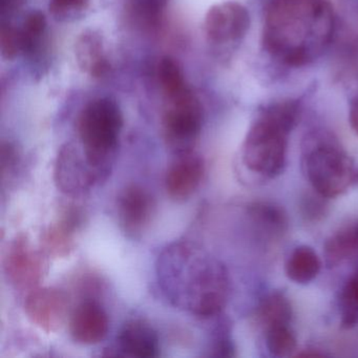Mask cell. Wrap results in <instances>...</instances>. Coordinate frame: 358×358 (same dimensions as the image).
Listing matches in <instances>:
<instances>
[{
  "label": "cell",
  "mask_w": 358,
  "mask_h": 358,
  "mask_svg": "<svg viewBox=\"0 0 358 358\" xmlns=\"http://www.w3.org/2000/svg\"><path fill=\"white\" fill-rule=\"evenodd\" d=\"M259 322L266 330L278 324H289L292 310L288 299L282 293L274 292L266 296L257 310Z\"/></svg>",
  "instance_id": "obj_19"
},
{
  "label": "cell",
  "mask_w": 358,
  "mask_h": 358,
  "mask_svg": "<svg viewBox=\"0 0 358 358\" xmlns=\"http://www.w3.org/2000/svg\"><path fill=\"white\" fill-rule=\"evenodd\" d=\"M117 356L131 358H152L159 355V337L145 320H129L117 337Z\"/></svg>",
  "instance_id": "obj_15"
},
{
  "label": "cell",
  "mask_w": 358,
  "mask_h": 358,
  "mask_svg": "<svg viewBox=\"0 0 358 358\" xmlns=\"http://www.w3.org/2000/svg\"><path fill=\"white\" fill-rule=\"evenodd\" d=\"M303 160L308 180L322 198L339 196L355 181L351 159L327 136L315 135L307 140Z\"/></svg>",
  "instance_id": "obj_5"
},
{
  "label": "cell",
  "mask_w": 358,
  "mask_h": 358,
  "mask_svg": "<svg viewBox=\"0 0 358 358\" xmlns=\"http://www.w3.org/2000/svg\"><path fill=\"white\" fill-rule=\"evenodd\" d=\"M68 295L54 287H37L24 301L27 317L34 326L47 333L56 332L66 320Z\"/></svg>",
  "instance_id": "obj_10"
},
{
  "label": "cell",
  "mask_w": 358,
  "mask_h": 358,
  "mask_svg": "<svg viewBox=\"0 0 358 358\" xmlns=\"http://www.w3.org/2000/svg\"><path fill=\"white\" fill-rule=\"evenodd\" d=\"M320 270V261L313 249L297 247L286 263V274L297 284H307L316 278Z\"/></svg>",
  "instance_id": "obj_17"
},
{
  "label": "cell",
  "mask_w": 358,
  "mask_h": 358,
  "mask_svg": "<svg viewBox=\"0 0 358 358\" xmlns=\"http://www.w3.org/2000/svg\"><path fill=\"white\" fill-rule=\"evenodd\" d=\"M350 123H351L352 129L358 136V98L352 101L350 106Z\"/></svg>",
  "instance_id": "obj_29"
},
{
  "label": "cell",
  "mask_w": 358,
  "mask_h": 358,
  "mask_svg": "<svg viewBox=\"0 0 358 358\" xmlns=\"http://www.w3.org/2000/svg\"><path fill=\"white\" fill-rule=\"evenodd\" d=\"M6 278L17 290L32 291L39 286L43 276L41 255L31 246L24 234L10 242L3 255Z\"/></svg>",
  "instance_id": "obj_8"
},
{
  "label": "cell",
  "mask_w": 358,
  "mask_h": 358,
  "mask_svg": "<svg viewBox=\"0 0 358 358\" xmlns=\"http://www.w3.org/2000/svg\"><path fill=\"white\" fill-rule=\"evenodd\" d=\"M69 330L75 343L97 345L110 330V318L104 308L93 299L79 303L71 314Z\"/></svg>",
  "instance_id": "obj_14"
},
{
  "label": "cell",
  "mask_w": 358,
  "mask_h": 358,
  "mask_svg": "<svg viewBox=\"0 0 358 358\" xmlns=\"http://www.w3.org/2000/svg\"><path fill=\"white\" fill-rule=\"evenodd\" d=\"M159 286L171 305L201 318L225 307L229 280L221 262L192 241L171 243L157 261Z\"/></svg>",
  "instance_id": "obj_1"
},
{
  "label": "cell",
  "mask_w": 358,
  "mask_h": 358,
  "mask_svg": "<svg viewBox=\"0 0 358 358\" xmlns=\"http://www.w3.org/2000/svg\"><path fill=\"white\" fill-rule=\"evenodd\" d=\"M317 204H318V203H316V202H315V204H314V203H311L312 207L316 206V205H317ZM311 210H312L311 215H315V213H314V208H311ZM311 210L308 211V213H307L308 215H309V213H311ZM315 213H316V215H317V213H320V209L315 208Z\"/></svg>",
  "instance_id": "obj_30"
},
{
  "label": "cell",
  "mask_w": 358,
  "mask_h": 358,
  "mask_svg": "<svg viewBox=\"0 0 358 358\" xmlns=\"http://www.w3.org/2000/svg\"><path fill=\"white\" fill-rule=\"evenodd\" d=\"M20 152L17 148L11 142H1L0 148V167H1V178H11L17 169L20 163Z\"/></svg>",
  "instance_id": "obj_26"
},
{
  "label": "cell",
  "mask_w": 358,
  "mask_h": 358,
  "mask_svg": "<svg viewBox=\"0 0 358 358\" xmlns=\"http://www.w3.org/2000/svg\"><path fill=\"white\" fill-rule=\"evenodd\" d=\"M54 180L60 192L79 196L106 179L89 162L83 150L74 144L66 143L56 158Z\"/></svg>",
  "instance_id": "obj_7"
},
{
  "label": "cell",
  "mask_w": 358,
  "mask_h": 358,
  "mask_svg": "<svg viewBox=\"0 0 358 358\" xmlns=\"http://www.w3.org/2000/svg\"><path fill=\"white\" fill-rule=\"evenodd\" d=\"M334 27L327 0H274L266 14L264 45L280 62L305 66L327 49Z\"/></svg>",
  "instance_id": "obj_2"
},
{
  "label": "cell",
  "mask_w": 358,
  "mask_h": 358,
  "mask_svg": "<svg viewBox=\"0 0 358 358\" xmlns=\"http://www.w3.org/2000/svg\"><path fill=\"white\" fill-rule=\"evenodd\" d=\"M156 207V200L143 186L134 183L125 186L116 202L121 230L129 238H141L152 224Z\"/></svg>",
  "instance_id": "obj_9"
},
{
  "label": "cell",
  "mask_w": 358,
  "mask_h": 358,
  "mask_svg": "<svg viewBox=\"0 0 358 358\" xmlns=\"http://www.w3.org/2000/svg\"><path fill=\"white\" fill-rule=\"evenodd\" d=\"M75 56L79 68L92 77L101 78L110 72L103 37L98 31L87 29L79 35L75 45Z\"/></svg>",
  "instance_id": "obj_16"
},
{
  "label": "cell",
  "mask_w": 358,
  "mask_h": 358,
  "mask_svg": "<svg viewBox=\"0 0 358 358\" xmlns=\"http://www.w3.org/2000/svg\"><path fill=\"white\" fill-rule=\"evenodd\" d=\"M22 0H0V11L3 18L15 13L20 9Z\"/></svg>",
  "instance_id": "obj_28"
},
{
  "label": "cell",
  "mask_w": 358,
  "mask_h": 358,
  "mask_svg": "<svg viewBox=\"0 0 358 358\" xmlns=\"http://www.w3.org/2000/svg\"><path fill=\"white\" fill-rule=\"evenodd\" d=\"M158 79L167 99L178 95L188 87L181 66L177 60L169 56L163 57L159 62Z\"/></svg>",
  "instance_id": "obj_20"
},
{
  "label": "cell",
  "mask_w": 358,
  "mask_h": 358,
  "mask_svg": "<svg viewBox=\"0 0 358 358\" xmlns=\"http://www.w3.org/2000/svg\"><path fill=\"white\" fill-rule=\"evenodd\" d=\"M89 0H51L50 11L56 17L66 18L87 9Z\"/></svg>",
  "instance_id": "obj_27"
},
{
  "label": "cell",
  "mask_w": 358,
  "mask_h": 358,
  "mask_svg": "<svg viewBox=\"0 0 358 358\" xmlns=\"http://www.w3.org/2000/svg\"><path fill=\"white\" fill-rule=\"evenodd\" d=\"M47 29V20L45 14L41 11L31 12L27 16L24 27L20 29L22 36L24 53L32 54L41 41Z\"/></svg>",
  "instance_id": "obj_23"
},
{
  "label": "cell",
  "mask_w": 358,
  "mask_h": 358,
  "mask_svg": "<svg viewBox=\"0 0 358 358\" xmlns=\"http://www.w3.org/2000/svg\"><path fill=\"white\" fill-rule=\"evenodd\" d=\"M341 322L345 328L358 324V272L347 282L341 297Z\"/></svg>",
  "instance_id": "obj_24"
},
{
  "label": "cell",
  "mask_w": 358,
  "mask_h": 358,
  "mask_svg": "<svg viewBox=\"0 0 358 358\" xmlns=\"http://www.w3.org/2000/svg\"><path fill=\"white\" fill-rule=\"evenodd\" d=\"M324 255L329 266L358 255V223L337 232L324 245Z\"/></svg>",
  "instance_id": "obj_18"
},
{
  "label": "cell",
  "mask_w": 358,
  "mask_h": 358,
  "mask_svg": "<svg viewBox=\"0 0 358 358\" xmlns=\"http://www.w3.org/2000/svg\"><path fill=\"white\" fill-rule=\"evenodd\" d=\"M0 51L6 59H13L24 53L22 31L12 26L10 22H3L0 29Z\"/></svg>",
  "instance_id": "obj_25"
},
{
  "label": "cell",
  "mask_w": 358,
  "mask_h": 358,
  "mask_svg": "<svg viewBox=\"0 0 358 358\" xmlns=\"http://www.w3.org/2000/svg\"><path fill=\"white\" fill-rule=\"evenodd\" d=\"M266 341L270 353L276 357H285L296 349V339L288 324H278L267 329Z\"/></svg>",
  "instance_id": "obj_22"
},
{
  "label": "cell",
  "mask_w": 358,
  "mask_h": 358,
  "mask_svg": "<svg viewBox=\"0 0 358 358\" xmlns=\"http://www.w3.org/2000/svg\"><path fill=\"white\" fill-rule=\"evenodd\" d=\"M250 18L246 8L236 1L213 6L207 12L204 28L207 38L213 43L240 41L246 34Z\"/></svg>",
  "instance_id": "obj_11"
},
{
  "label": "cell",
  "mask_w": 358,
  "mask_h": 358,
  "mask_svg": "<svg viewBox=\"0 0 358 358\" xmlns=\"http://www.w3.org/2000/svg\"><path fill=\"white\" fill-rule=\"evenodd\" d=\"M299 115V103L293 100L276 102L262 110L243 148V161L251 171L267 178L282 173L286 164L287 139Z\"/></svg>",
  "instance_id": "obj_3"
},
{
  "label": "cell",
  "mask_w": 358,
  "mask_h": 358,
  "mask_svg": "<svg viewBox=\"0 0 358 358\" xmlns=\"http://www.w3.org/2000/svg\"><path fill=\"white\" fill-rule=\"evenodd\" d=\"M169 106L162 116V131L167 148L175 152L194 150L203 124L200 100L187 87L167 99Z\"/></svg>",
  "instance_id": "obj_6"
},
{
  "label": "cell",
  "mask_w": 358,
  "mask_h": 358,
  "mask_svg": "<svg viewBox=\"0 0 358 358\" xmlns=\"http://www.w3.org/2000/svg\"><path fill=\"white\" fill-rule=\"evenodd\" d=\"M122 127V112L117 102L110 98L90 102L77 120L83 152L106 179L112 171Z\"/></svg>",
  "instance_id": "obj_4"
},
{
  "label": "cell",
  "mask_w": 358,
  "mask_h": 358,
  "mask_svg": "<svg viewBox=\"0 0 358 358\" xmlns=\"http://www.w3.org/2000/svg\"><path fill=\"white\" fill-rule=\"evenodd\" d=\"M205 175V161L194 150L176 154L165 173V189L171 200L184 202L194 196Z\"/></svg>",
  "instance_id": "obj_12"
},
{
  "label": "cell",
  "mask_w": 358,
  "mask_h": 358,
  "mask_svg": "<svg viewBox=\"0 0 358 358\" xmlns=\"http://www.w3.org/2000/svg\"><path fill=\"white\" fill-rule=\"evenodd\" d=\"M251 217L255 223L273 234H280L287 227L286 215L282 209L268 203H255L249 208Z\"/></svg>",
  "instance_id": "obj_21"
},
{
  "label": "cell",
  "mask_w": 358,
  "mask_h": 358,
  "mask_svg": "<svg viewBox=\"0 0 358 358\" xmlns=\"http://www.w3.org/2000/svg\"><path fill=\"white\" fill-rule=\"evenodd\" d=\"M85 222V213L76 205H68L59 217L41 234V246L50 257H66L76 248V236Z\"/></svg>",
  "instance_id": "obj_13"
}]
</instances>
